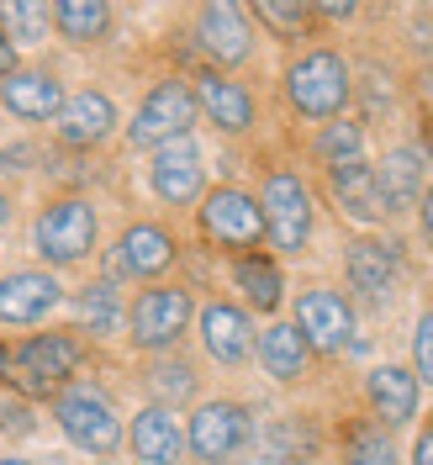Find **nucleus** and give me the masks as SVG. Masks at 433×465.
<instances>
[{"instance_id": "obj_3", "label": "nucleus", "mask_w": 433, "mask_h": 465, "mask_svg": "<svg viewBox=\"0 0 433 465\" xmlns=\"http://www.w3.org/2000/svg\"><path fill=\"white\" fill-rule=\"evenodd\" d=\"M260 212H264V232L280 254H301L312 238V191L296 174L275 170L260 191Z\"/></svg>"}, {"instance_id": "obj_17", "label": "nucleus", "mask_w": 433, "mask_h": 465, "mask_svg": "<svg viewBox=\"0 0 433 465\" xmlns=\"http://www.w3.org/2000/svg\"><path fill=\"white\" fill-rule=\"evenodd\" d=\"M112 127H116V106H112V95H101V90H80V95L64 101V112H58V138L69 148L101 143Z\"/></svg>"}, {"instance_id": "obj_18", "label": "nucleus", "mask_w": 433, "mask_h": 465, "mask_svg": "<svg viewBox=\"0 0 433 465\" xmlns=\"http://www.w3.org/2000/svg\"><path fill=\"white\" fill-rule=\"evenodd\" d=\"M370 407L386 429H402L418 418V376L407 365H376L370 371Z\"/></svg>"}, {"instance_id": "obj_34", "label": "nucleus", "mask_w": 433, "mask_h": 465, "mask_svg": "<svg viewBox=\"0 0 433 465\" xmlns=\"http://www.w3.org/2000/svg\"><path fill=\"white\" fill-rule=\"evenodd\" d=\"M0 429H11V434H27V407L22 402H0Z\"/></svg>"}, {"instance_id": "obj_35", "label": "nucleus", "mask_w": 433, "mask_h": 465, "mask_svg": "<svg viewBox=\"0 0 433 465\" xmlns=\"http://www.w3.org/2000/svg\"><path fill=\"white\" fill-rule=\"evenodd\" d=\"M412 465H433V423L418 434V450H412Z\"/></svg>"}, {"instance_id": "obj_28", "label": "nucleus", "mask_w": 433, "mask_h": 465, "mask_svg": "<svg viewBox=\"0 0 433 465\" xmlns=\"http://www.w3.org/2000/svg\"><path fill=\"white\" fill-rule=\"evenodd\" d=\"M48 5H37V0H11L5 11H0V32H11V37H22V43H43L48 37Z\"/></svg>"}, {"instance_id": "obj_26", "label": "nucleus", "mask_w": 433, "mask_h": 465, "mask_svg": "<svg viewBox=\"0 0 433 465\" xmlns=\"http://www.w3.org/2000/svg\"><path fill=\"white\" fill-rule=\"evenodd\" d=\"M54 22H58V32H64L69 43H90V37L106 32L112 11H106L101 0H64V5H54Z\"/></svg>"}, {"instance_id": "obj_27", "label": "nucleus", "mask_w": 433, "mask_h": 465, "mask_svg": "<svg viewBox=\"0 0 433 465\" xmlns=\"http://www.w3.org/2000/svg\"><path fill=\"white\" fill-rule=\"evenodd\" d=\"M318 153L328 159V170H339V164H359V153H365V133H359V122H328L318 138Z\"/></svg>"}, {"instance_id": "obj_14", "label": "nucleus", "mask_w": 433, "mask_h": 465, "mask_svg": "<svg viewBox=\"0 0 433 465\" xmlns=\"http://www.w3.org/2000/svg\"><path fill=\"white\" fill-rule=\"evenodd\" d=\"M349 286L365 291L370 302H386L397 286V243H380V238H354L344 254Z\"/></svg>"}, {"instance_id": "obj_15", "label": "nucleus", "mask_w": 433, "mask_h": 465, "mask_svg": "<svg viewBox=\"0 0 433 465\" xmlns=\"http://www.w3.org/2000/svg\"><path fill=\"white\" fill-rule=\"evenodd\" d=\"M170 264H174V238L164 228H153V223H133L112 254L116 275H159Z\"/></svg>"}, {"instance_id": "obj_40", "label": "nucleus", "mask_w": 433, "mask_h": 465, "mask_svg": "<svg viewBox=\"0 0 433 465\" xmlns=\"http://www.w3.org/2000/svg\"><path fill=\"white\" fill-rule=\"evenodd\" d=\"M0 371H5V349H0Z\"/></svg>"}, {"instance_id": "obj_19", "label": "nucleus", "mask_w": 433, "mask_h": 465, "mask_svg": "<svg viewBox=\"0 0 433 465\" xmlns=\"http://www.w3.org/2000/svg\"><path fill=\"white\" fill-rule=\"evenodd\" d=\"M376 185H380V206L386 212H407L412 202H423V153L418 148H391L376 170Z\"/></svg>"}, {"instance_id": "obj_1", "label": "nucleus", "mask_w": 433, "mask_h": 465, "mask_svg": "<svg viewBox=\"0 0 433 465\" xmlns=\"http://www.w3.org/2000/svg\"><path fill=\"white\" fill-rule=\"evenodd\" d=\"M349 90H354V80H349V64L333 54V48L301 54V58L286 69V95H290V106H296L301 116H312V122H333V116L344 112Z\"/></svg>"}, {"instance_id": "obj_5", "label": "nucleus", "mask_w": 433, "mask_h": 465, "mask_svg": "<svg viewBox=\"0 0 433 465\" xmlns=\"http://www.w3.org/2000/svg\"><path fill=\"white\" fill-rule=\"evenodd\" d=\"M202 232L217 243V249H254L260 232H264V212H260V202H254L249 191L222 185V191H206Z\"/></svg>"}, {"instance_id": "obj_23", "label": "nucleus", "mask_w": 433, "mask_h": 465, "mask_svg": "<svg viewBox=\"0 0 433 465\" xmlns=\"http://www.w3.org/2000/svg\"><path fill=\"white\" fill-rule=\"evenodd\" d=\"M333 180V196L344 206L354 223H380L386 217V206H380V185H376V170L359 159V164H339V170H328Z\"/></svg>"}, {"instance_id": "obj_16", "label": "nucleus", "mask_w": 433, "mask_h": 465, "mask_svg": "<svg viewBox=\"0 0 433 465\" xmlns=\"http://www.w3.org/2000/svg\"><path fill=\"white\" fill-rule=\"evenodd\" d=\"M202 344H206V354H212L217 365H238V360L254 354V328H249V318H243L238 307L212 302V307L202 312Z\"/></svg>"}, {"instance_id": "obj_8", "label": "nucleus", "mask_w": 433, "mask_h": 465, "mask_svg": "<svg viewBox=\"0 0 433 465\" xmlns=\"http://www.w3.org/2000/svg\"><path fill=\"white\" fill-rule=\"evenodd\" d=\"M296 328H301L307 349L339 354V349H349V339H354V307L328 286L301 291V302H296Z\"/></svg>"}, {"instance_id": "obj_38", "label": "nucleus", "mask_w": 433, "mask_h": 465, "mask_svg": "<svg viewBox=\"0 0 433 465\" xmlns=\"http://www.w3.org/2000/svg\"><path fill=\"white\" fill-rule=\"evenodd\" d=\"M5 223H11V206H5V196H0V228H5Z\"/></svg>"}, {"instance_id": "obj_6", "label": "nucleus", "mask_w": 433, "mask_h": 465, "mask_svg": "<svg viewBox=\"0 0 433 465\" xmlns=\"http://www.w3.org/2000/svg\"><path fill=\"white\" fill-rule=\"evenodd\" d=\"M95 243V212L90 202H54L43 217H37V254L48 264H74L90 254Z\"/></svg>"}, {"instance_id": "obj_25", "label": "nucleus", "mask_w": 433, "mask_h": 465, "mask_svg": "<svg viewBox=\"0 0 433 465\" xmlns=\"http://www.w3.org/2000/svg\"><path fill=\"white\" fill-rule=\"evenodd\" d=\"M232 281H238V291H243L260 312H275V307H280V270H275L270 260L243 254V260L232 264Z\"/></svg>"}, {"instance_id": "obj_36", "label": "nucleus", "mask_w": 433, "mask_h": 465, "mask_svg": "<svg viewBox=\"0 0 433 465\" xmlns=\"http://www.w3.org/2000/svg\"><path fill=\"white\" fill-rule=\"evenodd\" d=\"M418 217H423V232H428V243H433V185L423 191V202H418Z\"/></svg>"}, {"instance_id": "obj_9", "label": "nucleus", "mask_w": 433, "mask_h": 465, "mask_svg": "<svg viewBox=\"0 0 433 465\" xmlns=\"http://www.w3.org/2000/svg\"><path fill=\"white\" fill-rule=\"evenodd\" d=\"M254 434V423H249V407L238 402H206L196 418H191V434L185 444L196 450V460H228L238 455L243 444Z\"/></svg>"}, {"instance_id": "obj_2", "label": "nucleus", "mask_w": 433, "mask_h": 465, "mask_svg": "<svg viewBox=\"0 0 433 465\" xmlns=\"http://www.w3.org/2000/svg\"><path fill=\"white\" fill-rule=\"evenodd\" d=\"M196 90L180 85V80H164V85L148 90V101L138 106V116L127 122V138L138 148H164V143H180V138H191V127H196Z\"/></svg>"}, {"instance_id": "obj_32", "label": "nucleus", "mask_w": 433, "mask_h": 465, "mask_svg": "<svg viewBox=\"0 0 433 465\" xmlns=\"http://www.w3.org/2000/svg\"><path fill=\"white\" fill-rule=\"evenodd\" d=\"M260 22H270L275 32H301L312 22V5H280V0H260Z\"/></svg>"}, {"instance_id": "obj_4", "label": "nucleus", "mask_w": 433, "mask_h": 465, "mask_svg": "<svg viewBox=\"0 0 433 465\" xmlns=\"http://www.w3.org/2000/svg\"><path fill=\"white\" fill-rule=\"evenodd\" d=\"M58 429H64V439L74 450H85V455H112L116 444H122V418L90 386H74V391L58 397Z\"/></svg>"}, {"instance_id": "obj_24", "label": "nucleus", "mask_w": 433, "mask_h": 465, "mask_svg": "<svg viewBox=\"0 0 433 465\" xmlns=\"http://www.w3.org/2000/svg\"><path fill=\"white\" fill-rule=\"evenodd\" d=\"M307 360H312V349H307L296 322H275V328L260 333V365L275 381H301L307 376Z\"/></svg>"}, {"instance_id": "obj_12", "label": "nucleus", "mask_w": 433, "mask_h": 465, "mask_svg": "<svg viewBox=\"0 0 433 465\" xmlns=\"http://www.w3.org/2000/svg\"><path fill=\"white\" fill-rule=\"evenodd\" d=\"M196 37H202V48L217 64H243V58L254 54V32H249V16L228 5V0H217V5H202V16H196Z\"/></svg>"}, {"instance_id": "obj_33", "label": "nucleus", "mask_w": 433, "mask_h": 465, "mask_svg": "<svg viewBox=\"0 0 433 465\" xmlns=\"http://www.w3.org/2000/svg\"><path fill=\"white\" fill-rule=\"evenodd\" d=\"M412 376H418V386H423V381L433 386V307L418 318V339H412Z\"/></svg>"}, {"instance_id": "obj_20", "label": "nucleus", "mask_w": 433, "mask_h": 465, "mask_svg": "<svg viewBox=\"0 0 433 465\" xmlns=\"http://www.w3.org/2000/svg\"><path fill=\"white\" fill-rule=\"evenodd\" d=\"M180 450H185V434H180L170 407H143L133 418V455L143 465H174Z\"/></svg>"}, {"instance_id": "obj_39", "label": "nucleus", "mask_w": 433, "mask_h": 465, "mask_svg": "<svg viewBox=\"0 0 433 465\" xmlns=\"http://www.w3.org/2000/svg\"><path fill=\"white\" fill-rule=\"evenodd\" d=\"M0 465H27V460H0Z\"/></svg>"}, {"instance_id": "obj_22", "label": "nucleus", "mask_w": 433, "mask_h": 465, "mask_svg": "<svg viewBox=\"0 0 433 465\" xmlns=\"http://www.w3.org/2000/svg\"><path fill=\"white\" fill-rule=\"evenodd\" d=\"M196 106H202L222 133H243L254 122V95L238 85V80H222V74H206L196 85Z\"/></svg>"}, {"instance_id": "obj_11", "label": "nucleus", "mask_w": 433, "mask_h": 465, "mask_svg": "<svg viewBox=\"0 0 433 465\" xmlns=\"http://www.w3.org/2000/svg\"><path fill=\"white\" fill-rule=\"evenodd\" d=\"M148 180H153V196L170 206H191L196 196H202V153H196V143L191 138H180V143H164L159 153H153V170H148Z\"/></svg>"}, {"instance_id": "obj_31", "label": "nucleus", "mask_w": 433, "mask_h": 465, "mask_svg": "<svg viewBox=\"0 0 433 465\" xmlns=\"http://www.w3.org/2000/svg\"><path fill=\"white\" fill-rule=\"evenodd\" d=\"M153 391H159L164 402H185V397L196 391L191 365H180V360H174V365H159V371H153ZM164 402H159V407H164Z\"/></svg>"}, {"instance_id": "obj_10", "label": "nucleus", "mask_w": 433, "mask_h": 465, "mask_svg": "<svg viewBox=\"0 0 433 465\" xmlns=\"http://www.w3.org/2000/svg\"><path fill=\"white\" fill-rule=\"evenodd\" d=\"M74 365H80V344L69 333H37L16 354V386L43 397V391L64 386V376H74Z\"/></svg>"}, {"instance_id": "obj_21", "label": "nucleus", "mask_w": 433, "mask_h": 465, "mask_svg": "<svg viewBox=\"0 0 433 465\" xmlns=\"http://www.w3.org/2000/svg\"><path fill=\"white\" fill-rule=\"evenodd\" d=\"M5 112L27 116V122H48L64 112V90L54 74L43 69H22V74H5Z\"/></svg>"}, {"instance_id": "obj_30", "label": "nucleus", "mask_w": 433, "mask_h": 465, "mask_svg": "<svg viewBox=\"0 0 433 465\" xmlns=\"http://www.w3.org/2000/svg\"><path fill=\"white\" fill-rule=\"evenodd\" d=\"M80 318H85L95 333H112L116 322H122V307H116L112 286H90L85 296H80Z\"/></svg>"}, {"instance_id": "obj_7", "label": "nucleus", "mask_w": 433, "mask_h": 465, "mask_svg": "<svg viewBox=\"0 0 433 465\" xmlns=\"http://www.w3.org/2000/svg\"><path fill=\"white\" fill-rule=\"evenodd\" d=\"M191 291L180 286H153L143 291L138 302H133V318H127V328H133V344L143 349H170L180 333H185V322H191Z\"/></svg>"}, {"instance_id": "obj_37", "label": "nucleus", "mask_w": 433, "mask_h": 465, "mask_svg": "<svg viewBox=\"0 0 433 465\" xmlns=\"http://www.w3.org/2000/svg\"><path fill=\"white\" fill-rule=\"evenodd\" d=\"M11 58H16V48H11V37L0 32V74H11Z\"/></svg>"}, {"instance_id": "obj_29", "label": "nucleus", "mask_w": 433, "mask_h": 465, "mask_svg": "<svg viewBox=\"0 0 433 465\" xmlns=\"http://www.w3.org/2000/svg\"><path fill=\"white\" fill-rule=\"evenodd\" d=\"M344 465H397V450H391L386 429H376V423L354 429V434H349V460Z\"/></svg>"}, {"instance_id": "obj_13", "label": "nucleus", "mask_w": 433, "mask_h": 465, "mask_svg": "<svg viewBox=\"0 0 433 465\" xmlns=\"http://www.w3.org/2000/svg\"><path fill=\"white\" fill-rule=\"evenodd\" d=\"M58 296H64V286H58L48 270H16V275L0 281V322L48 318V312L58 307Z\"/></svg>"}]
</instances>
